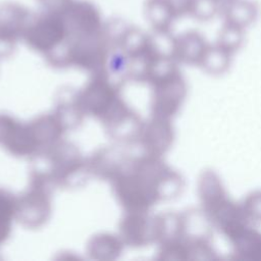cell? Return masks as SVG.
<instances>
[{"label":"cell","mask_w":261,"mask_h":261,"mask_svg":"<svg viewBox=\"0 0 261 261\" xmlns=\"http://www.w3.org/2000/svg\"><path fill=\"white\" fill-rule=\"evenodd\" d=\"M208 46L206 39L199 32H187L176 38L175 58L188 64L198 65Z\"/></svg>","instance_id":"7a4b0ae2"},{"label":"cell","mask_w":261,"mask_h":261,"mask_svg":"<svg viewBox=\"0 0 261 261\" xmlns=\"http://www.w3.org/2000/svg\"><path fill=\"white\" fill-rule=\"evenodd\" d=\"M244 211L251 219L261 222V191L252 192L246 197Z\"/></svg>","instance_id":"52a82bcc"},{"label":"cell","mask_w":261,"mask_h":261,"mask_svg":"<svg viewBox=\"0 0 261 261\" xmlns=\"http://www.w3.org/2000/svg\"><path fill=\"white\" fill-rule=\"evenodd\" d=\"M144 11L148 21L156 31H169L176 15L168 0H146Z\"/></svg>","instance_id":"3957f363"},{"label":"cell","mask_w":261,"mask_h":261,"mask_svg":"<svg viewBox=\"0 0 261 261\" xmlns=\"http://www.w3.org/2000/svg\"><path fill=\"white\" fill-rule=\"evenodd\" d=\"M176 17L189 15L192 0H168Z\"/></svg>","instance_id":"ba28073f"},{"label":"cell","mask_w":261,"mask_h":261,"mask_svg":"<svg viewBox=\"0 0 261 261\" xmlns=\"http://www.w3.org/2000/svg\"><path fill=\"white\" fill-rule=\"evenodd\" d=\"M232 55L216 44L208 46L198 66L211 76L224 74L230 67Z\"/></svg>","instance_id":"277c9868"},{"label":"cell","mask_w":261,"mask_h":261,"mask_svg":"<svg viewBox=\"0 0 261 261\" xmlns=\"http://www.w3.org/2000/svg\"><path fill=\"white\" fill-rule=\"evenodd\" d=\"M216 1H218L220 4H222L223 2H225V1H227V0H216Z\"/></svg>","instance_id":"9c48e42d"},{"label":"cell","mask_w":261,"mask_h":261,"mask_svg":"<svg viewBox=\"0 0 261 261\" xmlns=\"http://www.w3.org/2000/svg\"><path fill=\"white\" fill-rule=\"evenodd\" d=\"M245 41V30L231 25L228 23H223L222 28L219 30L215 44L225 50L226 52L233 55L238 52Z\"/></svg>","instance_id":"5b68a950"},{"label":"cell","mask_w":261,"mask_h":261,"mask_svg":"<svg viewBox=\"0 0 261 261\" xmlns=\"http://www.w3.org/2000/svg\"><path fill=\"white\" fill-rule=\"evenodd\" d=\"M220 6L216 0H192L189 15L199 21H208L220 13Z\"/></svg>","instance_id":"8992f818"},{"label":"cell","mask_w":261,"mask_h":261,"mask_svg":"<svg viewBox=\"0 0 261 261\" xmlns=\"http://www.w3.org/2000/svg\"><path fill=\"white\" fill-rule=\"evenodd\" d=\"M258 5L253 0H227L220 6L223 23L246 30L258 16Z\"/></svg>","instance_id":"6da1fadb"}]
</instances>
